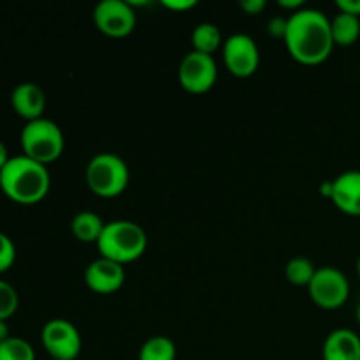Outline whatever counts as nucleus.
<instances>
[{
    "label": "nucleus",
    "instance_id": "9",
    "mask_svg": "<svg viewBox=\"0 0 360 360\" xmlns=\"http://www.w3.org/2000/svg\"><path fill=\"white\" fill-rule=\"evenodd\" d=\"M136 11L125 0H102L94 9V23L109 37H125L136 28Z\"/></svg>",
    "mask_w": 360,
    "mask_h": 360
},
{
    "label": "nucleus",
    "instance_id": "20",
    "mask_svg": "<svg viewBox=\"0 0 360 360\" xmlns=\"http://www.w3.org/2000/svg\"><path fill=\"white\" fill-rule=\"evenodd\" d=\"M0 360H35L34 347L23 338L11 336L0 343Z\"/></svg>",
    "mask_w": 360,
    "mask_h": 360
},
{
    "label": "nucleus",
    "instance_id": "14",
    "mask_svg": "<svg viewBox=\"0 0 360 360\" xmlns=\"http://www.w3.org/2000/svg\"><path fill=\"white\" fill-rule=\"evenodd\" d=\"M323 360H360V338L350 329H336L326 338Z\"/></svg>",
    "mask_w": 360,
    "mask_h": 360
},
{
    "label": "nucleus",
    "instance_id": "29",
    "mask_svg": "<svg viewBox=\"0 0 360 360\" xmlns=\"http://www.w3.org/2000/svg\"><path fill=\"white\" fill-rule=\"evenodd\" d=\"M7 338H11L9 326H7V320H0V343L6 341Z\"/></svg>",
    "mask_w": 360,
    "mask_h": 360
},
{
    "label": "nucleus",
    "instance_id": "7",
    "mask_svg": "<svg viewBox=\"0 0 360 360\" xmlns=\"http://www.w3.org/2000/svg\"><path fill=\"white\" fill-rule=\"evenodd\" d=\"M41 341L53 360H76L83 347L77 327L63 319L46 322L41 330Z\"/></svg>",
    "mask_w": 360,
    "mask_h": 360
},
{
    "label": "nucleus",
    "instance_id": "1",
    "mask_svg": "<svg viewBox=\"0 0 360 360\" xmlns=\"http://www.w3.org/2000/svg\"><path fill=\"white\" fill-rule=\"evenodd\" d=\"M285 44L292 58L304 65L326 62L334 48L330 20L326 13L302 7L288 16Z\"/></svg>",
    "mask_w": 360,
    "mask_h": 360
},
{
    "label": "nucleus",
    "instance_id": "24",
    "mask_svg": "<svg viewBox=\"0 0 360 360\" xmlns=\"http://www.w3.org/2000/svg\"><path fill=\"white\" fill-rule=\"evenodd\" d=\"M239 7L245 11L246 14H260L264 9H266V0H241L239 2Z\"/></svg>",
    "mask_w": 360,
    "mask_h": 360
},
{
    "label": "nucleus",
    "instance_id": "22",
    "mask_svg": "<svg viewBox=\"0 0 360 360\" xmlns=\"http://www.w3.org/2000/svg\"><path fill=\"white\" fill-rule=\"evenodd\" d=\"M16 260V246L7 234L0 232V273H6Z\"/></svg>",
    "mask_w": 360,
    "mask_h": 360
},
{
    "label": "nucleus",
    "instance_id": "2",
    "mask_svg": "<svg viewBox=\"0 0 360 360\" xmlns=\"http://www.w3.org/2000/svg\"><path fill=\"white\" fill-rule=\"evenodd\" d=\"M51 176L44 164L32 160L27 155L11 157L0 171V190L18 204H37L48 195Z\"/></svg>",
    "mask_w": 360,
    "mask_h": 360
},
{
    "label": "nucleus",
    "instance_id": "32",
    "mask_svg": "<svg viewBox=\"0 0 360 360\" xmlns=\"http://www.w3.org/2000/svg\"><path fill=\"white\" fill-rule=\"evenodd\" d=\"M357 273H359V278H360V255H359V260H357Z\"/></svg>",
    "mask_w": 360,
    "mask_h": 360
},
{
    "label": "nucleus",
    "instance_id": "10",
    "mask_svg": "<svg viewBox=\"0 0 360 360\" xmlns=\"http://www.w3.org/2000/svg\"><path fill=\"white\" fill-rule=\"evenodd\" d=\"M224 62L232 76H252L260 63L259 46L248 34H232L224 41Z\"/></svg>",
    "mask_w": 360,
    "mask_h": 360
},
{
    "label": "nucleus",
    "instance_id": "12",
    "mask_svg": "<svg viewBox=\"0 0 360 360\" xmlns=\"http://www.w3.org/2000/svg\"><path fill=\"white\" fill-rule=\"evenodd\" d=\"M11 105L27 122L42 118V112L46 109V95L39 84L25 81L20 83L11 94Z\"/></svg>",
    "mask_w": 360,
    "mask_h": 360
},
{
    "label": "nucleus",
    "instance_id": "25",
    "mask_svg": "<svg viewBox=\"0 0 360 360\" xmlns=\"http://www.w3.org/2000/svg\"><path fill=\"white\" fill-rule=\"evenodd\" d=\"M340 13L352 14V16L360 18V0H338L336 2Z\"/></svg>",
    "mask_w": 360,
    "mask_h": 360
},
{
    "label": "nucleus",
    "instance_id": "15",
    "mask_svg": "<svg viewBox=\"0 0 360 360\" xmlns=\"http://www.w3.org/2000/svg\"><path fill=\"white\" fill-rule=\"evenodd\" d=\"M104 227L105 224L102 218L94 211H79L70 224L72 234L81 243H97Z\"/></svg>",
    "mask_w": 360,
    "mask_h": 360
},
{
    "label": "nucleus",
    "instance_id": "11",
    "mask_svg": "<svg viewBox=\"0 0 360 360\" xmlns=\"http://www.w3.org/2000/svg\"><path fill=\"white\" fill-rule=\"evenodd\" d=\"M84 281L88 288L97 294H115L125 283V267L104 257H98L84 271Z\"/></svg>",
    "mask_w": 360,
    "mask_h": 360
},
{
    "label": "nucleus",
    "instance_id": "4",
    "mask_svg": "<svg viewBox=\"0 0 360 360\" xmlns=\"http://www.w3.org/2000/svg\"><path fill=\"white\" fill-rule=\"evenodd\" d=\"M20 143L23 155L44 165L58 160L65 148L62 129L44 116L25 123L20 134Z\"/></svg>",
    "mask_w": 360,
    "mask_h": 360
},
{
    "label": "nucleus",
    "instance_id": "18",
    "mask_svg": "<svg viewBox=\"0 0 360 360\" xmlns=\"http://www.w3.org/2000/svg\"><path fill=\"white\" fill-rule=\"evenodd\" d=\"M137 360H176V345L167 336H151L143 343Z\"/></svg>",
    "mask_w": 360,
    "mask_h": 360
},
{
    "label": "nucleus",
    "instance_id": "26",
    "mask_svg": "<svg viewBox=\"0 0 360 360\" xmlns=\"http://www.w3.org/2000/svg\"><path fill=\"white\" fill-rule=\"evenodd\" d=\"M164 7L171 11H188L197 6L195 0H164Z\"/></svg>",
    "mask_w": 360,
    "mask_h": 360
},
{
    "label": "nucleus",
    "instance_id": "21",
    "mask_svg": "<svg viewBox=\"0 0 360 360\" xmlns=\"http://www.w3.org/2000/svg\"><path fill=\"white\" fill-rule=\"evenodd\" d=\"M20 306L16 288L7 281L0 280V320H9Z\"/></svg>",
    "mask_w": 360,
    "mask_h": 360
},
{
    "label": "nucleus",
    "instance_id": "3",
    "mask_svg": "<svg viewBox=\"0 0 360 360\" xmlns=\"http://www.w3.org/2000/svg\"><path fill=\"white\" fill-rule=\"evenodd\" d=\"M146 246L148 238L144 229L130 220H112L105 224L97 241L101 257L122 266L141 259L146 252Z\"/></svg>",
    "mask_w": 360,
    "mask_h": 360
},
{
    "label": "nucleus",
    "instance_id": "23",
    "mask_svg": "<svg viewBox=\"0 0 360 360\" xmlns=\"http://www.w3.org/2000/svg\"><path fill=\"white\" fill-rule=\"evenodd\" d=\"M287 23H288V18L285 20V18H273V20L269 21V34L273 35V37H283L285 39V34H287Z\"/></svg>",
    "mask_w": 360,
    "mask_h": 360
},
{
    "label": "nucleus",
    "instance_id": "6",
    "mask_svg": "<svg viewBox=\"0 0 360 360\" xmlns=\"http://www.w3.org/2000/svg\"><path fill=\"white\" fill-rule=\"evenodd\" d=\"M308 290L316 306L323 309H338L348 301L350 281L343 271L326 266L316 269L311 283L308 285Z\"/></svg>",
    "mask_w": 360,
    "mask_h": 360
},
{
    "label": "nucleus",
    "instance_id": "27",
    "mask_svg": "<svg viewBox=\"0 0 360 360\" xmlns=\"http://www.w3.org/2000/svg\"><path fill=\"white\" fill-rule=\"evenodd\" d=\"M278 6L285 7V9H294L295 13V11L302 9L304 2H302V0H278Z\"/></svg>",
    "mask_w": 360,
    "mask_h": 360
},
{
    "label": "nucleus",
    "instance_id": "31",
    "mask_svg": "<svg viewBox=\"0 0 360 360\" xmlns=\"http://www.w3.org/2000/svg\"><path fill=\"white\" fill-rule=\"evenodd\" d=\"M355 316H357V322L360 326V301H359V306H357V311H355Z\"/></svg>",
    "mask_w": 360,
    "mask_h": 360
},
{
    "label": "nucleus",
    "instance_id": "16",
    "mask_svg": "<svg viewBox=\"0 0 360 360\" xmlns=\"http://www.w3.org/2000/svg\"><path fill=\"white\" fill-rule=\"evenodd\" d=\"M330 32H333L334 46L347 48L355 44L360 37V18L347 13L336 14L330 20Z\"/></svg>",
    "mask_w": 360,
    "mask_h": 360
},
{
    "label": "nucleus",
    "instance_id": "5",
    "mask_svg": "<svg viewBox=\"0 0 360 360\" xmlns=\"http://www.w3.org/2000/svg\"><path fill=\"white\" fill-rule=\"evenodd\" d=\"M86 183L91 192L104 199L120 195L129 186V165L116 153H98L88 162Z\"/></svg>",
    "mask_w": 360,
    "mask_h": 360
},
{
    "label": "nucleus",
    "instance_id": "30",
    "mask_svg": "<svg viewBox=\"0 0 360 360\" xmlns=\"http://www.w3.org/2000/svg\"><path fill=\"white\" fill-rule=\"evenodd\" d=\"M320 192H322V195L326 197H333V181H326L322 183V186H320Z\"/></svg>",
    "mask_w": 360,
    "mask_h": 360
},
{
    "label": "nucleus",
    "instance_id": "13",
    "mask_svg": "<svg viewBox=\"0 0 360 360\" xmlns=\"http://www.w3.org/2000/svg\"><path fill=\"white\" fill-rule=\"evenodd\" d=\"M336 207L350 217H360V171H347L333 181V197Z\"/></svg>",
    "mask_w": 360,
    "mask_h": 360
},
{
    "label": "nucleus",
    "instance_id": "8",
    "mask_svg": "<svg viewBox=\"0 0 360 360\" xmlns=\"http://www.w3.org/2000/svg\"><path fill=\"white\" fill-rule=\"evenodd\" d=\"M218 77V67L213 55L190 51L183 56L178 69L179 84L190 94H206L214 86Z\"/></svg>",
    "mask_w": 360,
    "mask_h": 360
},
{
    "label": "nucleus",
    "instance_id": "28",
    "mask_svg": "<svg viewBox=\"0 0 360 360\" xmlns=\"http://www.w3.org/2000/svg\"><path fill=\"white\" fill-rule=\"evenodd\" d=\"M9 158H11V155H9V151H7V146L2 143V141H0V171L6 167V164L9 162Z\"/></svg>",
    "mask_w": 360,
    "mask_h": 360
},
{
    "label": "nucleus",
    "instance_id": "17",
    "mask_svg": "<svg viewBox=\"0 0 360 360\" xmlns=\"http://www.w3.org/2000/svg\"><path fill=\"white\" fill-rule=\"evenodd\" d=\"M221 44H224V42H221V32L214 23L204 21V23H199L195 28H193L192 32L193 51L204 53V55H213Z\"/></svg>",
    "mask_w": 360,
    "mask_h": 360
},
{
    "label": "nucleus",
    "instance_id": "19",
    "mask_svg": "<svg viewBox=\"0 0 360 360\" xmlns=\"http://www.w3.org/2000/svg\"><path fill=\"white\" fill-rule=\"evenodd\" d=\"M316 273V267L313 262L306 257H295L287 262L285 267V276H287L288 283L295 285V287H308L311 283L313 276Z\"/></svg>",
    "mask_w": 360,
    "mask_h": 360
}]
</instances>
